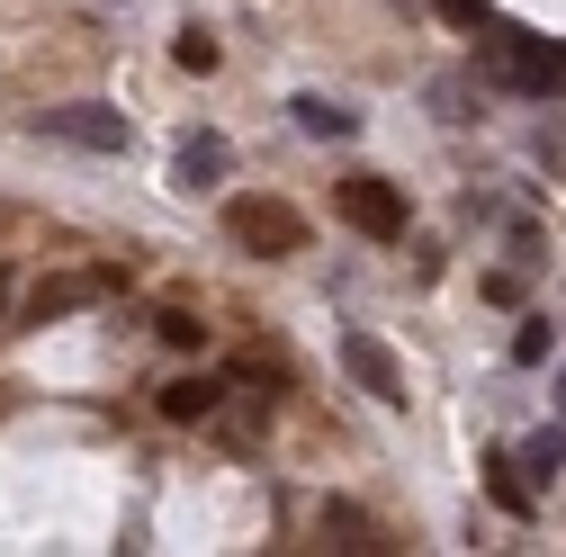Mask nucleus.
I'll list each match as a JSON object with an SVG mask.
<instances>
[{
	"instance_id": "1",
	"label": "nucleus",
	"mask_w": 566,
	"mask_h": 557,
	"mask_svg": "<svg viewBox=\"0 0 566 557\" xmlns=\"http://www.w3.org/2000/svg\"><path fill=\"white\" fill-rule=\"evenodd\" d=\"M226 234H234L243 252H261V261L306 252V217H297L289 198H234V207H226Z\"/></svg>"
},
{
	"instance_id": "2",
	"label": "nucleus",
	"mask_w": 566,
	"mask_h": 557,
	"mask_svg": "<svg viewBox=\"0 0 566 557\" xmlns=\"http://www.w3.org/2000/svg\"><path fill=\"white\" fill-rule=\"evenodd\" d=\"M36 135H54V145H82V154H126V117H117V108H99V99L36 108Z\"/></svg>"
},
{
	"instance_id": "3",
	"label": "nucleus",
	"mask_w": 566,
	"mask_h": 557,
	"mask_svg": "<svg viewBox=\"0 0 566 557\" xmlns=\"http://www.w3.org/2000/svg\"><path fill=\"white\" fill-rule=\"evenodd\" d=\"M494 82L548 99V91L566 82V45H548V36H494Z\"/></svg>"
},
{
	"instance_id": "4",
	"label": "nucleus",
	"mask_w": 566,
	"mask_h": 557,
	"mask_svg": "<svg viewBox=\"0 0 566 557\" xmlns=\"http://www.w3.org/2000/svg\"><path fill=\"white\" fill-rule=\"evenodd\" d=\"M342 217L360 225L369 243H405V189L378 180V171H360V180H342Z\"/></svg>"
},
{
	"instance_id": "5",
	"label": "nucleus",
	"mask_w": 566,
	"mask_h": 557,
	"mask_svg": "<svg viewBox=\"0 0 566 557\" xmlns=\"http://www.w3.org/2000/svg\"><path fill=\"white\" fill-rule=\"evenodd\" d=\"M108 288H126V270H73V278H36V288H28V324H54V315H73V306L108 297Z\"/></svg>"
},
{
	"instance_id": "6",
	"label": "nucleus",
	"mask_w": 566,
	"mask_h": 557,
	"mask_svg": "<svg viewBox=\"0 0 566 557\" xmlns=\"http://www.w3.org/2000/svg\"><path fill=\"white\" fill-rule=\"evenodd\" d=\"M342 369L360 378L378 404H405V369H396V351H387L378 333H342Z\"/></svg>"
},
{
	"instance_id": "7",
	"label": "nucleus",
	"mask_w": 566,
	"mask_h": 557,
	"mask_svg": "<svg viewBox=\"0 0 566 557\" xmlns=\"http://www.w3.org/2000/svg\"><path fill=\"white\" fill-rule=\"evenodd\" d=\"M217 171H226V135H180V154H171V180L180 189H217Z\"/></svg>"
},
{
	"instance_id": "8",
	"label": "nucleus",
	"mask_w": 566,
	"mask_h": 557,
	"mask_svg": "<svg viewBox=\"0 0 566 557\" xmlns=\"http://www.w3.org/2000/svg\"><path fill=\"white\" fill-rule=\"evenodd\" d=\"M217 404H226L217 378H171L163 387V423H217Z\"/></svg>"
},
{
	"instance_id": "9",
	"label": "nucleus",
	"mask_w": 566,
	"mask_h": 557,
	"mask_svg": "<svg viewBox=\"0 0 566 557\" xmlns=\"http://www.w3.org/2000/svg\"><path fill=\"white\" fill-rule=\"evenodd\" d=\"M324 539H333V548H350V557H378V548H387V530H378L360 504H324Z\"/></svg>"
},
{
	"instance_id": "10",
	"label": "nucleus",
	"mask_w": 566,
	"mask_h": 557,
	"mask_svg": "<svg viewBox=\"0 0 566 557\" xmlns=\"http://www.w3.org/2000/svg\"><path fill=\"white\" fill-rule=\"evenodd\" d=\"M485 485H494V504H504V513H531V476H522L513 450H494V459H485Z\"/></svg>"
},
{
	"instance_id": "11",
	"label": "nucleus",
	"mask_w": 566,
	"mask_h": 557,
	"mask_svg": "<svg viewBox=\"0 0 566 557\" xmlns=\"http://www.w3.org/2000/svg\"><path fill=\"white\" fill-rule=\"evenodd\" d=\"M154 333L171 341V351H207V324H198L189 306H163V315H154Z\"/></svg>"
},
{
	"instance_id": "12",
	"label": "nucleus",
	"mask_w": 566,
	"mask_h": 557,
	"mask_svg": "<svg viewBox=\"0 0 566 557\" xmlns=\"http://www.w3.org/2000/svg\"><path fill=\"white\" fill-rule=\"evenodd\" d=\"M297 126H306V135H350V126H360V117H350V108H333V99H315V91H306V99H297Z\"/></svg>"
},
{
	"instance_id": "13",
	"label": "nucleus",
	"mask_w": 566,
	"mask_h": 557,
	"mask_svg": "<svg viewBox=\"0 0 566 557\" xmlns=\"http://www.w3.org/2000/svg\"><path fill=\"white\" fill-rule=\"evenodd\" d=\"M171 63H180V73H217V36H207V28H180V36H171Z\"/></svg>"
},
{
	"instance_id": "14",
	"label": "nucleus",
	"mask_w": 566,
	"mask_h": 557,
	"mask_svg": "<svg viewBox=\"0 0 566 557\" xmlns=\"http://www.w3.org/2000/svg\"><path fill=\"white\" fill-rule=\"evenodd\" d=\"M557 459H566V432H539V441L522 450V476H531V485H548V476H557Z\"/></svg>"
},
{
	"instance_id": "15",
	"label": "nucleus",
	"mask_w": 566,
	"mask_h": 557,
	"mask_svg": "<svg viewBox=\"0 0 566 557\" xmlns=\"http://www.w3.org/2000/svg\"><path fill=\"white\" fill-rule=\"evenodd\" d=\"M548 341H557V333H548V315H531V324L513 333V360H522V369H539V360H548Z\"/></svg>"
},
{
	"instance_id": "16",
	"label": "nucleus",
	"mask_w": 566,
	"mask_h": 557,
	"mask_svg": "<svg viewBox=\"0 0 566 557\" xmlns=\"http://www.w3.org/2000/svg\"><path fill=\"white\" fill-rule=\"evenodd\" d=\"M441 10H450L459 28H476V19H485V0H441Z\"/></svg>"
},
{
	"instance_id": "17",
	"label": "nucleus",
	"mask_w": 566,
	"mask_h": 557,
	"mask_svg": "<svg viewBox=\"0 0 566 557\" xmlns=\"http://www.w3.org/2000/svg\"><path fill=\"white\" fill-rule=\"evenodd\" d=\"M0 306H10V270H0Z\"/></svg>"
},
{
	"instance_id": "18",
	"label": "nucleus",
	"mask_w": 566,
	"mask_h": 557,
	"mask_svg": "<svg viewBox=\"0 0 566 557\" xmlns=\"http://www.w3.org/2000/svg\"><path fill=\"white\" fill-rule=\"evenodd\" d=\"M557 404H566V378H557Z\"/></svg>"
}]
</instances>
